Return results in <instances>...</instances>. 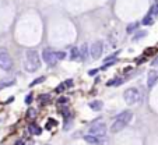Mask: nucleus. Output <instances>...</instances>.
I'll list each match as a JSON object with an SVG mask.
<instances>
[{
    "label": "nucleus",
    "instance_id": "1",
    "mask_svg": "<svg viewBox=\"0 0 158 145\" xmlns=\"http://www.w3.org/2000/svg\"><path fill=\"white\" fill-rule=\"evenodd\" d=\"M25 70L28 72H34L37 71L38 69L41 67V59H39V55L35 49H28L25 52Z\"/></svg>",
    "mask_w": 158,
    "mask_h": 145
},
{
    "label": "nucleus",
    "instance_id": "2",
    "mask_svg": "<svg viewBox=\"0 0 158 145\" xmlns=\"http://www.w3.org/2000/svg\"><path fill=\"white\" fill-rule=\"evenodd\" d=\"M123 98H125V101H126L127 105H136L137 102H140L141 95H140V92H138L137 88H129L125 92Z\"/></svg>",
    "mask_w": 158,
    "mask_h": 145
},
{
    "label": "nucleus",
    "instance_id": "3",
    "mask_svg": "<svg viewBox=\"0 0 158 145\" xmlns=\"http://www.w3.org/2000/svg\"><path fill=\"white\" fill-rule=\"evenodd\" d=\"M0 69L4 71H10L13 69V60L7 50L0 49Z\"/></svg>",
    "mask_w": 158,
    "mask_h": 145
},
{
    "label": "nucleus",
    "instance_id": "4",
    "mask_svg": "<svg viewBox=\"0 0 158 145\" xmlns=\"http://www.w3.org/2000/svg\"><path fill=\"white\" fill-rule=\"evenodd\" d=\"M90 134L91 135H95V137H104L106 134V124L105 123H97L90 127Z\"/></svg>",
    "mask_w": 158,
    "mask_h": 145
},
{
    "label": "nucleus",
    "instance_id": "5",
    "mask_svg": "<svg viewBox=\"0 0 158 145\" xmlns=\"http://www.w3.org/2000/svg\"><path fill=\"white\" fill-rule=\"evenodd\" d=\"M42 57H44V60L46 64L49 66H55L56 64V52H53L50 48H46L44 49V52H42Z\"/></svg>",
    "mask_w": 158,
    "mask_h": 145
},
{
    "label": "nucleus",
    "instance_id": "6",
    "mask_svg": "<svg viewBox=\"0 0 158 145\" xmlns=\"http://www.w3.org/2000/svg\"><path fill=\"white\" fill-rule=\"evenodd\" d=\"M102 52H104V48H102V43L99 40L95 42V43L91 46V49H90V55H91V57H93L94 60H98V59L102 56Z\"/></svg>",
    "mask_w": 158,
    "mask_h": 145
},
{
    "label": "nucleus",
    "instance_id": "7",
    "mask_svg": "<svg viewBox=\"0 0 158 145\" xmlns=\"http://www.w3.org/2000/svg\"><path fill=\"white\" fill-rule=\"evenodd\" d=\"M158 80V72L154 71V70H151L150 72H148V78H147V87L148 88H153L155 85V82H157Z\"/></svg>",
    "mask_w": 158,
    "mask_h": 145
},
{
    "label": "nucleus",
    "instance_id": "8",
    "mask_svg": "<svg viewBox=\"0 0 158 145\" xmlns=\"http://www.w3.org/2000/svg\"><path fill=\"white\" fill-rule=\"evenodd\" d=\"M132 117H133V113L130 112V110H125L123 113H120L118 117V120L123 121V123H126V124H129L130 120H132Z\"/></svg>",
    "mask_w": 158,
    "mask_h": 145
},
{
    "label": "nucleus",
    "instance_id": "9",
    "mask_svg": "<svg viewBox=\"0 0 158 145\" xmlns=\"http://www.w3.org/2000/svg\"><path fill=\"white\" fill-rule=\"evenodd\" d=\"M78 53H80V59L83 61L87 60V57H88V45L87 43H83L78 48Z\"/></svg>",
    "mask_w": 158,
    "mask_h": 145
},
{
    "label": "nucleus",
    "instance_id": "10",
    "mask_svg": "<svg viewBox=\"0 0 158 145\" xmlns=\"http://www.w3.org/2000/svg\"><path fill=\"white\" fill-rule=\"evenodd\" d=\"M126 126H127L126 123H123V121H120V120H116L114 124H112V127H111V131H112V133H119V131H122V130L125 129Z\"/></svg>",
    "mask_w": 158,
    "mask_h": 145
},
{
    "label": "nucleus",
    "instance_id": "11",
    "mask_svg": "<svg viewBox=\"0 0 158 145\" xmlns=\"http://www.w3.org/2000/svg\"><path fill=\"white\" fill-rule=\"evenodd\" d=\"M84 140L88 142V144H94V145H99V144H101V140H99L98 137H95V135H91V134L85 135Z\"/></svg>",
    "mask_w": 158,
    "mask_h": 145
},
{
    "label": "nucleus",
    "instance_id": "12",
    "mask_svg": "<svg viewBox=\"0 0 158 145\" xmlns=\"http://www.w3.org/2000/svg\"><path fill=\"white\" fill-rule=\"evenodd\" d=\"M14 84H16V80H14V78H4V80L0 81V88H4V87L14 85Z\"/></svg>",
    "mask_w": 158,
    "mask_h": 145
},
{
    "label": "nucleus",
    "instance_id": "13",
    "mask_svg": "<svg viewBox=\"0 0 158 145\" xmlns=\"http://www.w3.org/2000/svg\"><path fill=\"white\" fill-rule=\"evenodd\" d=\"M29 133L34 134V135H39V134L42 133V129L37 124H31L29 126Z\"/></svg>",
    "mask_w": 158,
    "mask_h": 145
},
{
    "label": "nucleus",
    "instance_id": "14",
    "mask_svg": "<svg viewBox=\"0 0 158 145\" xmlns=\"http://www.w3.org/2000/svg\"><path fill=\"white\" fill-rule=\"evenodd\" d=\"M104 103L101 101H94V102H90V108L94 109V110H101Z\"/></svg>",
    "mask_w": 158,
    "mask_h": 145
},
{
    "label": "nucleus",
    "instance_id": "15",
    "mask_svg": "<svg viewBox=\"0 0 158 145\" xmlns=\"http://www.w3.org/2000/svg\"><path fill=\"white\" fill-rule=\"evenodd\" d=\"M154 22V20H153V14L151 13H148L146 17H144V20H143V24L144 25H151Z\"/></svg>",
    "mask_w": 158,
    "mask_h": 145
},
{
    "label": "nucleus",
    "instance_id": "16",
    "mask_svg": "<svg viewBox=\"0 0 158 145\" xmlns=\"http://www.w3.org/2000/svg\"><path fill=\"white\" fill-rule=\"evenodd\" d=\"M78 56H80L78 48H71V50H70V59H71V60H76V59H78Z\"/></svg>",
    "mask_w": 158,
    "mask_h": 145
},
{
    "label": "nucleus",
    "instance_id": "17",
    "mask_svg": "<svg viewBox=\"0 0 158 145\" xmlns=\"http://www.w3.org/2000/svg\"><path fill=\"white\" fill-rule=\"evenodd\" d=\"M44 81H45V77H39V78H37L35 81H32V82L29 84V87L32 88V87H35V85H38V84H42Z\"/></svg>",
    "mask_w": 158,
    "mask_h": 145
},
{
    "label": "nucleus",
    "instance_id": "18",
    "mask_svg": "<svg viewBox=\"0 0 158 145\" xmlns=\"http://www.w3.org/2000/svg\"><path fill=\"white\" fill-rule=\"evenodd\" d=\"M137 27H138L137 22H133V24H130L129 27H127V29H126V31H127L129 34H132L133 31H136V29H137Z\"/></svg>",
    "mask_w": 158,
    "mask_h": 145
},
{
    "label": "nucleus",
    "instance_id": "19",
    "mask_svg": "<svg viewBox=\"0 0 158 145\" xmlns=\"http://www.w3.org/2000/svg\"><path fill=\"white\" fill-rule=\"evenodd\" d=\"M49 101H50V96H49V95H41V96H39V102H41V103H48Z\"/></svg>",
    "mask_w": 158,
    "mask_h": 145
},
{
    "label": "nucleus",
    "instance_id": "20",
    "mask_svg": "<svg viewBox=\"0 0 158 145\" xmlns=\"http://www.w3.org/2000/svg\"><path fill=\"white\" fill-rule=\"evenodd\" d=\"M147 35V31H141V32H138L137 35L133 38V40H138V39H141V38H144V36Z\"/></svg>",
    "mask_w": 158,
    "mask_h": 145
},
{
    "label": "nucleus",
    "instance_id": "21",
    "mask_svg": "<svg viewBox=\"0 0 158 145\" xmlns=\"http://www.w3.org/2000/svg\"><path fill=\"white\" fill-rule=\"evenodd\" d=\"M27 116L29 117V119H32V117L37 116V109H28V114Z\"/></svg>",
    "mask_w": 158,
    "mask_h": 145
},
{
    "label": "nucleus",
    "instance_id": "22",
    "mask_svg": "<svg viewBox=\"0 0 158 145\" xmlns=\"http://www.w3.org/2000/svg\"><path fill=\"white\" fill-rule=\"evenodd\" d=\"M150 13H151V14H154V16H158V1L154 4V6H153V8H151Z\"/></svg>",
    "mask_w": 158,
    "mask_h": 145
},
{
    "label": "nucleus",
    "instance_id": "23",
    "mask_svg": "<svg viewBox=\"0 0 158 145\" xmlns=\"http://www.w3.org/2000/svg\"><path fill=\"white\" fill-rule=\"evenodd\" d=\"M65 57H66L65 52H56V59H57V60H63Z\"/></svg>",
    "mask_w": 158,
    "mask_h": 145
},
{
    "label": "nucleus",
    "instance_id": "24",
    "mask_svg": "<svg viewBox=\"0 0 158 145\" xmlns=\"http://www.w3.org/2000/svg\"><path fill=\"white\" fill-rule=\"evenodd\" d=\"M65 87H66V84H60V85H59V87L56 88V92H63Z\"/></svg>",
    "mask_w": 158,
    "mask_h": 145
},
{
    "label": "nucleus",
    "instance_id": "25",
    "mask_svg": "<svg viewBox=\"0 0 158 145\" xmlns=\"http://www.w3.org/2000/svg\"><path fill=\"white\" fill-rule=\"evenodd\" d=\"M31 101H32V95H28V96L25 98V103H27V105H29Z\"/></svg>",
    "mask_w": 158,
    "mask_h": 145
},
{
    "label": "nucleus",
    "instance_id": "26",
    "mask_svg": "<svg viewBox=\"0 0 158 145\" xmlns=\"http://www.w3.org/2000/svg\"><path fill=\"white\" fill-rule=\"evenodd\" d=\"M57 102H59V103H66V102H67V98H60Z\"/></svg>",
    "mask_w": 158,
    "mask_h": 145
},
{
    "label": "nucleus",
    "instance_id": "27",
    "mask_svg": "<svg viewBox=\"0 0 158 145\" xmlns=\"http://www.w3.org/2000/svg\"><path fill=\"white\" fill-rule=\"evenodd\" d=\"M97 72H98V69H95V70H91V71H90L88 74H90V75H95Z\"/></svg>",
    "mask_w": 158,
    "mask_h": 145
},
{
    "label": "nucleus",
    "instance_id": "28",
    "mask_svg": "<svg viewBox=\"0 0 158 145\" xmlns=\"http://www.w3.org/2000/svg\"><path fill=\"white\" fill-rule=\"evenodd\" d=\"M151 64H153V66H158V57L153 60V63H151Z\"/></svg>",
    "mask_w": 158,
    "mask_h": 145
},
{
    "label": "nucleus",
    "instance_id": "29",
    "mask_svg": "<svg viewBox=\"0 0 158 145\" xmlns=\"http://www.w3.org/2000/svg\"><path fill=\"white\" fill-rule=\"evenodd\" d=\"M16 145H24V141H23V140H18V141L16 142Z\"/></svg>",
    "mask_w": 158,
    "mask_h": 145
},
{
    "label": "nucleus",
    "instance_id": "30",
    "mask_svg": "<svg viewBox=\"0 0 158 145\" xmlns=\"http://www.w3.org/2000/svg\"><path fill=\"white\" fill-rule=\"evenodd\" d=\"M13 101H14V98H13V96H11V98H8V99H7V103H11Z\"/></svg>",
    "mask_w": 158,
    "mask_h": 145
}]
</instances>
